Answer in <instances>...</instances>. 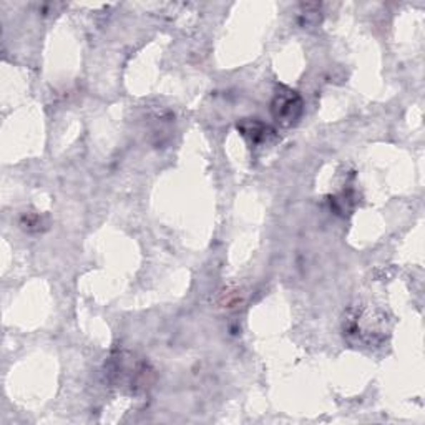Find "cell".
<instances>
[{"mask_svg":"<svg viewBox=\"0 0 425 425\" xmlns=\"http://www.w3.org/2000/svg\"><path fill=\"white\" fill-rule=\"evenodd\" d=\"M271 112L274 120L280 125L292 126L298 123L301 115H303V100L296 91L285 89L274 97Z\"/></svg>","mask_w":425,"mask_h":425,"instance_id":"obj_1","label":"cell"},{"mask_svg":"<svg viewBox=\"0 0 425 425\" xmlns=\"http://www.w3.org/2000/svg\"><path fill=\"white\" fill-rule=\"evenodd\" d=\"M237 128H241V131H243V133L246 136H251V138H253V141H259L261 138H264L263 133H264V131H266V126H264L263 123H259V122H256V120L241 123V126L237 125Z\"/></svg>","mask_w":425,"mask_h":425,"instance_id":"obj_2","label":"cell"}]
</instances>
